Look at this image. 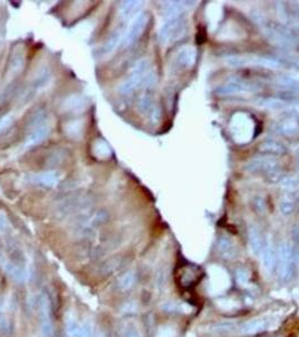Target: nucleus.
Returning <instances> with one entry per match:
<instances>
[{
  "mask_svg": "<svg viewBox=\"0 0 299 337\" xmlns=\"http://www.w3.org/2000/svg\"><path fill=\"white\" fill-rule=\"evenodd\" d=\"M156 82L155 70L152 67V63L148 58H143L136 62L133 67L131 74L128 78L119 86L118 91L123 94L132 93L142 88H151Z\"/></svg>",
  "mask_w": 299,
  "mask_h": 337,
  "instance_id": "f257e3e1",
  "label": "nucleus"
},
{
  "mask_svg": "<svg viewBox=\"0 0 299 337\" xmlns=\"http://www.w3.org/2000/svg\"><path fill=\"white\" fill-rule=\"evenodd\" d=\"M227 66L233 68H244V67H261L267 69H281L286 66L283 58L268 56V55H256V54H245V55H227L225 58Z\"/></svg>",
  "mask_w": 299,
  "mask_h": 337,
  "instance_id": "f03ea898",
  "label": "nucleus"
},
{
  "mask_svg": "<svg viewBox=\"0 0 299 337\" xmlns=\"http://www.w3.org/2000/svg\"><path fill=\"white\" fill-rule=\"evenodd\" d=\"M188 31V19L186 14L169 17L160 26L157 39L161 45H169L181 38Z\"/></svg>",
  "mask_w": 299,
  "mask_h": 337,
  "instance_id": "7ed1b4c3",
  "label": "nucleus"
},
{
  "mask_svg": "<svg viewBox=\"0 0 299 337\" xmlns=\"http://www.w3.org/2000/svg\"><path fill=\"white\" fill-rule=\"evenodd\" d=\"M245 169L252 173H259L271 182L281 181L280 163L273 157H255L246 163Z\"/></svg>",
  "mask_w": 299,
  "mask_h": 337,
  "instance_id": "20e7f679",
  "label": "nucleus"
},
{
  "mask_svg": "<svg viewBox=\"0 0 299 337\" xmlns=\"http://www.w3.org/2000/svg\"><path fill=\"white\" fill-rule=\"evenodd\" d=\"M296 256L295 251L289 243H283L278 251L277 271L281 282H289L295 275Z\"/></svg>",
  "mask_w": 299,
  "mask_h": 337,
  "instance_id": "39448f33",
  "label": "nucleus"
},
{
  "mask_svg": "<svg viewBox=\"0 0 299 337\" xmlns=\"http://www.w3.org/2000/svg\"><path fill=\"white\" fill-rule=\"evenodd\" d=\"M261 26L263 33L271 42L278 44L280 46H294L296 44V38L294 34L290 33L288 28L283 25L270 23L268 21H263L262 23H257Z\"/></svg>",
  "mask_w": 299,
  "mask_h": 337,
  "instance_id": "423d86ee",
  "label": "nucleus"
},
{
  "mask_svg": "<svg viewBox=\"0 0 299 337\" xmlns=\"http://www.w3.org/2000/svg\"><path fill=\"white\" fill-rule=\"evenodd\" d=\"M231 133L237 143H246L253 135V124L244 114H236L232 118Z\"/></svg>",
  "mask_w": 299,
  "mask_h": 337,
  "instance_id": "0eeeda50",
  "label": "nucleus"
},
{
  "mask_svg": "<svg viewBox=\"0 0 299 337\" xmlns=\"http://www.w3.org/2000/svg\"><path fill=\"white\" fill-rule=\"evenodd\" d=\"M259 90L260 87L254 84V82L243 79H231L218 88L217 93L221 94V96H226V94L256 92Z\"/></svg>",
  "mask_w": 299,
  "mask_h": 337,
  "instance_id": "6e6552de",
  "label": "nucleus"
},
{
  "mask_svg": "<svg viewBox=\"0 0 299 337\" xmlns=\"http://www.w3.org/2000/svg\"><path fill=\"white\" fill-rule=\"evenodd\" d=\"M149 23V15L146 13H139L137 16L134 17L131 24L128 25L126 33L123 37V45L130 46L141 37L144 29Z\"/></svg>",
  "mask_w": 299,
  "mask_h": 337,
  "instance_id": "1a4fd4ad",
  "label": "nucleus"
},
{
  "mask_svg": "<svg viewBox=\"0 0 299 337\" xmlns=\"http://www.w3.org/2000/svg\"><path fill=\"white\" fill-rule=\"evenodd\" d=\"M278 16L285 25L299 31V6L281 3L278 5Z\"/></svg>",
  "mask_w": 299,
  "mask_h": 337,
  "instance_id": "9d476101",
  "label": "nucleus"
},
{
  "mask_svg": "<svg viewBox=\"0 0 299 337\" xmlns=\"http://www.w3.org/2000/svg\"><path fill=\"white\" fill-rule=\"evenodd\" d=\"M138 109L142 114L148 118L152 123H157L161 118V108L159 107L153 98L150 97L149 94H143L138 99Z\"/></svg>",
  "mask_w": 299,
  "mask_h": 337,
  "instance_id": "9b49d317",
  "label": "nucleus"
},
{
  "mask_svg": "<svg viewBox=\"0 0 299 337\" xmlns=\"http://www.w3.org/2000/svg\"><path fill=\"white\" fill-rule=\"evenodd\" d=\"M273 321L271 318H255L252 319L250 322H246L245 324L240 326L238 330L240 333L243 335H253V334H259L262 332H266L272 327Z\"/></svg>",
  "mask_w": 299,
  "mask_h": 337,
  "instance_id": "f8f14e48",
  "label": "nucleus"
},
{
  "mask_svg": "<svg viewBox=\"0 0 299 337\" xmlns=\"http://www.w3.org/2000/svg\"><path fill=\"white\" fill-rule=\"evenodd\" d=\"M39 321L41 330L43 337H52L53 334V325L51 319V306L48 297H42L39 303Z\"/></svg>",
  "mask_w": 299,
  "mask_h": 337,
  "instance_id": "ddd939ff",
  "label": "nucleus"
},
{
  "mask_svg": "<svg viewBox=\"0 0 299 337\" xmlns=\"http://www.w3.org/2000/svg\"><path fill=\"white\" fill-rule=\"evenodd\" d=\"M262 264L263 268L267 271V273L271 274L274 271H277L278 263V252L275 251L273 243L270 241H267L262 250Z\"/></svg>",
  "mask_w": 299,
  "mask_h": 337,
  "instance_id": "4468645a",
  "label": "nucleus"
},
{
  "mask_svg": "<svg viewBox=\"0 0 299 337\" xmlns=\"http://www.w3.org/2000/svg\"><path fill=\"white\" fill-rule=\"evenodd\" d=\"M273 84L283 91L299 93V74L288 73L278 75L273 80Z\"/></svg>",
  "mask_w": 299,
  "mask_h": 337,
  "instance_id": "2eb2a0df",
  "label": "nucleus"
},
{
  "mask_svg": "<svg viewBox=\"0 0 299 337\" xmlns=\"http://www.w3.org/2000/svg\"><path fill=\"white\" fill-rule=\"evenodd\" d=\"M50 133H51V125L49 124V122H46V123L42 124V125L32 128L26 138L25 146L32 147V146H36V145L41 144L43 141L48 138Z\"/></svg>",
  "mask_w": 299,
  "mask_h": 337,
  "instance_id": "dca6fc26",
  "label": "nucleus"
},
{
  "mask_svg": "<svg viewBox=\"0 0 299 337\" xmlns=\"http://www.w3.org/2000/svg\"><path fill=\"white\" fill-rule=\"evenodd\" d=\"M197 52L195 47L185 46L175 54V64L180 69H190L196 62Z\"/></svg>",
  "mask_w": 299,
  "mask_h": 337,
  "instance_id": "f3484780",
  "label": "nucleus"
},
{
  "mask_svg": "<svg viewBox=\"0 0 299 337\" xmlns=\"http://www.w3.org/2000/svg\"><path fill=\"white\" fill-rule=\"evenodd\" d=\"M274 132L284 136L299 134V120L297 117H287L274 125Z\"/></svg>",
  "mask_w": 299,
  "mask_h": 337,
  "instance_id": "a211bd4d",
  "label": "nucleus"
},
{
  "mask_svg": "<svg viewBox=\"0 0 299 337\" xmlns=\"http://www.w3.org/2000/svg\"><path fill=\"white\" fill-rule=\"evenodd\" d=\"M142 8V2H123L118 8V16L123 21L133 19L134 17L139 14V10Z\"/></svg>",
  "mask_w": 299,
  "mask_h": 337,
  "instance_id": "6ab92c4d",
  "label": "nucleus"
},
{
  "mask_svg": "<svg viewBox=\"0 0 299 337\" xmlns=\"http://www.w3.org/2000/svg\"><path fill=\"white\" fill-rule=\"evenodd\" d=\"M32 181L35 185L44 186V187H54L60 181V176L55 171H45L32 175Z\"/></svg>",
  "mask_w": 299,
  "mask_h": 337,
  "instance_id": "aec40b11",
  "label": "nucleus"
},
{
  "mask_svg": "<svg viewBox=\"0 0 299 337\" xmlns=\"http://www.w3.org/2000/svg\"><path fill=\"white\" fill-rule=\"evenodd\" d=\"M217 250L221 255L227 260L235 259L237 254L235 244H234V242L230 237H227V236H221L217 242Z\"/></svg>",
  "mask_w": 299,
  "mask_h": 337,
  "instance_id": "412c9836",
  "label": "nucleus"
},
{
  "mask_svg": "<svg viewBox=\"0 0 299 337\" xmlns=\"http://www.w3.org/2000/svg\"><path fill=\"white\" fill-rule=\"evenodd\" d=\"M123 37H124V35H122L121 32L116 31L106 41V43H105L101 47V50H99V55L105 57V56H108L109 54H111V53H113L117 49V46H118L121 43H123Z\"/></svg>",
  "mask_w": 299,
  "mask_h": 337,
  "instance_id": "4be33fe9",
  "label": "nucleus"
},
{
  "mask_svg": "<svg viewBox=\"0 0 299 337\" xmlns=\"http://www.w3.org/2000/svg\"><path fill=\"white\" fill-rule=\"evenodd\" d=\"M249 241H250V246H251L252 253H253L255 256H260L265 244H263V242H262L259 229L254 226L250 227V229H249Z\"/></svg>",
  "mask_w": 299,
  "mask_h": 337,
  "instance_id": "5701e85b",
  "label": "nucleus"
},
{
  "mask_svg": "<svg viewBox=\"0 0 299 337\" xmlns=\"http://www.w3.org/2000/svg\"><path fill=\"white\" fill-rule=\"evenodd\" d=\"M2 267L5 269L6 272H7L11 279L17 282H24L27 279V274L24 269H22L18 267V265L7 261V260H5L3 262Z\"/></svg>",
  "mask_w": 299,
  "mask_h": 337,
  "instance_id": "b1692460",
  "label": "nucleus"
},
{
  "mask_svg": "<svg viewBox=\"0 0 299 337\" xmlns=\"http://www.w3.org/2000/svg\"><path fill=\"white\" fill-rule=\"evenodd\" d=\"M86 99L80 94H72L69 96L63 103V108L67 111H81L86 108Z\"/></svg>",
  "mask_w": 299,
  "mask_h": 337,
  "instance_id": "393cba45",
  "label": "nucleus"
},
{
  "mask_svg": "<svg viewBox=\"0 0 299 337\" xmlns=\"http://www.w3.org/2000/svg\"><path fill=\"white\" fill-rule=\"evenodd\" d=\"M25 66V52L22 47H16L10 58V70L15 73H18Z\"/></svg>",
  "mask_w": 299,
  "mask_h": 337,
  "instance_id": "a878e982",
  "label": "nucleus"
},
{
  "mask_svg": "<svg viewBox=\"0 0 299 337\" xmlns=\"http://www.w3.org/2000/svg\"><path fill=\"white\" fill-rule=\"evenodd\" d=\"M51 80V73L48 69H42L39 70L36 76H34V80H33V90L34 92L42 90L43 88L46 87V85L49 84Z\"/></svg>",
  "mask_w": 299,
  "mask_h": 337,
  "instance_id": "bb28decb",
  "label": "nucleus"
},
{
  "mask_svg": "<svg viewBox=\"0 0 299 337\" xmlns=\"http://www.w3.org/2000/svg\"><path fill=\"white\" fill-rule=\"evenodd\" d=\"M85 129V123L82 121H72L69 122L66 126H64V131L67 135L71 138H81L82 134H84Z\"/></svg>",
  "mask_w": 299,
  "mask_h": 337,
  "instance_id": "cd10ccee",
  "label": "nucleus"
},
{
  "mask_svg": "<svg viewBox=\"0 0 299 337\" xmlns=\"http://www.w3.org/2000/svg\"><path fill=\"white\" fill-rule=\"evenodd\" d=\"M93 154L98 158H108L111 155L109 145L104 140H98L93 145Z\"/></svg>",
  "mask_w": 299,
  "mask_h": 337,
  "instance_id": "c85d7f7f",
  "label": "nucleus"
},
{
  "mask_svg": "<svg viewBox=\"0 0 299 337\" xmlns=\"http://www.w3.org/2000/svg\"><path fill=\"white\" fill-rule=\"evenodd\" d=\"M66 329L69 337H81V326L73 317H68Z\"/></svg>",
  "mask_w": 299,
  "mask_h": 337,
  "instance_id": "c756f323",
  "label": "nucleus"
},
{
  "mask_svg": "<svg viewBox=\"0 0 299 337\" xmlns=\"http://www.w3.org/2000/svg\"><path fill=\"white\" fill-rule=\"evenodd\" d=\"M134 281H135V276H134V274L132 273V272H128V273L124 274L119 279L118 287H119L121 290H123V291L128 290V289H131L133 287Z\"/></svg>",
  "mask_w": 299,
  "mask_h": 337,
  "instance_id": "7c9ffc66",
  "label": "nucleus"
},
{
  "mask_svg": "<svg viewBox=\"0 0 299 337\" xmlns=\"http://www.w3.org/2000/svg\"><path fill=\"white\" fill-rule=\"evenodd\" d=\"M295 209V203L290 198H285L280 203V210L284 215H289Z\"/></svg>",
  "mask_w": 299,
  "mask_h": 337,
  "instance_id": "2f4dec72",
  "label": "nucleus"
},
{
  "mask_svg": "<svg viewBox=\"0 0 299 337\" xmlns=\"http://www.w3.org/2000/svg\"><path fill=\"white\" fill-rule=\"evenodd\" d=\"M14 120L10 115H5L0 117V134L4 133L6 129H8L11 125H13Z\"/></svg>",
  "mask_w": 299,
  "mask_h": 337,
  "instance_id": "473e14b6",
  "label": "nucleus"
},
{
  "mask_svg": "<svg viewBox=\"0 0 299 337\" xmlns=\"http://www.w3.org/2000/svg\"><path fill=\"white\" fill-rule=\"evenodd\" d=\"M236 279H237L240 285H246V283L249 282V279H250V275L248 273V271H246L245 269H238L236 271Z\"/></svg>",
  "mask_w": 299,
  "mask_h": 337,
  "instance_id": "72a5a7b5",
  "label": "nucleus"
},
{
  "mask_svg": "<svg viewBox=\"0 0 299 337\" xmlns=\"http://www.w3.org/2000/svg\"><path fill=\"white\" fill-rule=\"evenodd\" d=\"M95 333L92 330V326L89 322H86L81 326V337H93Z\"/></svg>",
  "mask_w": 299,
  "mask_h": 337,
  "instance_id": "f704fd0d",
  "label": "nucleus"
},
{
  "mask_svg": "<svg viewBox=\"0 0 299 337\" xmlns=\"http://www.w3.org/2000/svg\"><path fill=\"white\" fill-rule=\"evenodd\" d=\"M10 328V323L9 319L6 316H0V333L3 334H8Z\"/></svg>",
  "mask_w": 299,
  "mask_h": 337,
  "instance_id": "c9c22d12",
  "label": "nucleus"
},
{
  "mask_svg": "<svg viewBox=\"0 0 299 337\" xmlns=\"http://www.w3.org/2000/svg\"><path fill=\"white\" fill-rule=\"evenodd\" d=\"M124 337H141V336H139V334L137 333V330H136V329H134V328H127V329L125 330Z\"/></svg>",
  "mask_w": 299,
  "mask_h": 337,
  "instance_id": "e433bc0d",
  "label": "nucleus"
},
{
  "mask_svg": "<svg viewBox=\"0 0 299 337\" xmlns=\"http://www.w3.org/2000/svg\"><path fill=\"white\" fill-rule=\"evenodd\" d=\"M93 337H106V335H105V333L103 332V330L99 329L95 333V335H93Z\"/></svg>",
  "mask_w": 299,
  "mask_h": 337,
  "instance_id": "4c0bfd02",
  "label": "nucleus"
},
{
  "mask_svg": "<svg viewBox=\"0 0 299 337\" xmlns=\"http://www.w3.org/2000/svg\"><path fill=\"white\" fill-rule=\"evenodd\" d=\"M297 160H298V165H299V149L297 151Z\"/></svg>",
  "mask_w": 299,
  "mask_h": 337,
  "instance_id": "58836bf2",
  "label": "nucleus"
}]
</instances>
